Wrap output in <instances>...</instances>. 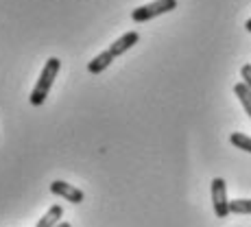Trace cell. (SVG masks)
I'll return each mask as SVG.
<instances>
[{"label":"cell","instance_id":"obj_1","mask_svg":"<svg viewBox=\"0 0 251 227\" xmlns=\"http://www.w3.org/2000/svg\"><path fill=\"white\" fill-rule=\"evenodd\" d=\"M59 70H61V61L57 59V57H50V59L46 61V66L42 68V72H40V79H37L35 88H33L31 94H28V103H31L33 107L44 105V101H46L48 92H50V88H52V83H55Z\"/></svg>","mask_w":251,"mask_h":227},{"label":"cell","instance_id":"obj_2","mask_svg":"<svg viewBox=\"0 0 251 227\" xmlns=\"http://www.w3.org/2000/svg\"><path fill=\"white\" fill-rule=\"evenodd\" d=\"M173 9H177V0H153V2L133 9L131 20L133 22H149V20H153V18H157V16L171 13Z\"/></svg>","mask_w":251,"mask_h":227},{"label":"cell","instance_id":"obj_3","mask_svg":"<svg viewBox=\"0 0 251 227\" xmlns=\"http://www.w3.org/2000/svg\"><path fill=\"white\" fill-rule=\"evenodd\" d=\"M212 207H214L216 219H227L229 216V199H227V183L223 177L212 179Z\"/></svg>","mask_w":251,"mask_h":227},{"label":"cell","instance_id":"obj_4","mask_svg":"<svg viewBox=\"0 0 251 227\" xmlns=\"http://www.w3.org/2000/svg\"><path fill=\"white\" fill-rule=\"evenodd\" d=\"M50 192L55 197H61L64 201H70V203H81V201L85 199L83 190L76 186H72L68 181H61V179H55L50 183Z\"/></svg>","mask_w":251,"mask_h":227},{"label":"cell","instance_id":"obj_5","mask_svg":"<svg viewBox=\"0 0 251 227\" xmlns=\"http://www.w3.org/2000/svg\"><path fill=\"white\" fill-rule=\"evenodd\" d=\"M140 42V35H138V31H127V33H123V35L118 37V40H114L112 44H109L107 50L114 55V59L116 57H120V55H125L127 50H131L133 46H136Z\"/></svg>","mask_w":251,"mask_h":227},{"label":"cell","instance_id":"obj_6","mask_svg":"<svg viewBox=\"0 0 251 227\" xmlns=\"http://www.w3.org/2000/svg\"><path fill=\"white\" fill-rule=\"evenodd\" d=\"M61 221H64V207L61 205H50L48 207V212L44 216H42L40 221H37V225L35 227H57L61 223Z\"/></svg>","mask_w":251,"mask_h":227},{"label":"cell","instance_id":"obj_7","mask_svg":"<svg viewBox=\"0 0 251 227\" xmlns=\"http://www.w3.org/2000/svg\"><path fill=\"white\" fill-rule=\"evenodd\" d=\"M112 61H114V55L109 50L99 52V55H96L94 59L88 64V72H90V75H100L103 70H107L109 66H112Z\"/></svg>","mask_w":251,"mask_h":227},{"label":"cell","instance_id":"obj_8","mask_svg":"<svg viewBox=\"0 0 251 227\" xmlns=\"http://www.w3.org/2000/svg\"><path fill=\"white\" fill-rule=\"evenodd\" d=\"M234 94L238 96L240 105H243L245 112H247V114H249V118H251V92H249V88L243 83V81H240V83H236V85H234Z\"/></svg>","mask_w":251,"mask_h":227},{"label":"cell","instance_id":"obj_9","mask_svg":"<svg viewBox=\"0 0 251 227\" xmlns=\"http://www.w3.org/2000/svg\"><path fill=\"white\" fill-rule=\"evenodd\" d=\"M229 142L234 144L236 149H240V151L251 153V138H249V136H245V133L234 131V133H231V136H229Z\"/></svg>","mask_w":251,"mask_h":227},{"label":"cell","instance_id":"obj_10","mask_svg":"<svg viewBox=\"0 0 251 227\" xmlns=\"http://www.w3.org/2000/svg\"><path fill=\"white\" fill-rule=\"evenodd\" d=\"M229 214H251V199L229 201Z\"/></svg>","mask_w":251,"mask_h":227},{"label":"cell","instance_id":"obj_11","mask_svg":"<svg viewBox=\"0 0 251 227\" xmlns=\"http://www.w3.org/2000/svg\"><path fill=\"white\" fill-rule=\"evenodd\" d=\"M240 76H243V83L247 85L251 92V64H245L243 68H240Z\"/></svg>","mask_w":251,"mask_h":227},{"label":"cell","instance_id":"obj_12","mask_svg":"<svg viewBox=\"0 0 251 227\" xmlns=\"http://www.w3.org/2000/svg\"><path fill=\"white\" fill-rule=\"evenodd\" d=\"M57 227H72V225L68 223V221H61V223H59V225H57Z\"/></svg>","mask_w":251,"mask_h":227},{"label":"cell","instance_id":"obj_13","mask_svg":"<svg viewBox=\"0 0 251 227\" xmlns=\"http://www.w3.org/2000/svg\"><path fill=\"white\" fill-rule=\"evenodd\" d=\"M245 28H247V31L251 33V18H249V20H247V22H245Z\"/></svg>","mask_w":251,"mask_h":227}]
</instances>
